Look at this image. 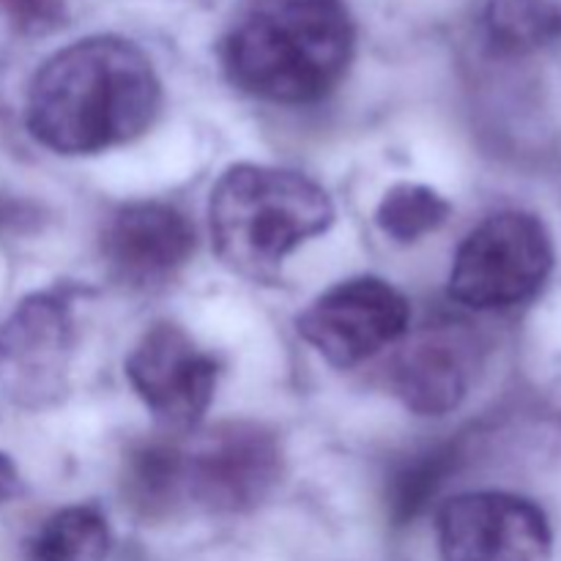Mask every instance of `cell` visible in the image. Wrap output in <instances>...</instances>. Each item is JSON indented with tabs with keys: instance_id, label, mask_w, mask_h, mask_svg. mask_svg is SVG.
I'll use <instances>...</instances> for the list:
<instances>
[{
	"instance_id": "5",
	"label": "cell",
	"mask_w": 561,
	"mask_h": 561,
	"mask_svg": "<svg viewBox=\"0 0 561 561\" xmlns=\"http://www.w3.org/2000/svg\"><path fill=\"white\" fill-rule=\"evenodd\" d=\"M184 449V502L208 513H247L277 488L283 453L261 425L228 422Z\"/></svg>"
},
{
	"instance_id": "13",
	"label": "cell",
	"mask_w": 561,
	"mask_h": 561,
	"mask_svg": "<svg viewBox=\"0 0 561 561\" xmlns=\"http://www.w3.org/2000/svg\"><path fill=\"white\" fill-rule=\"evenodd\" d=\"M485 38L499 55H531L561 42V5L553 0H488Z\"/></svg>"
},
{
	"instance_id": "3",
	"label": "cell",
	"mask_w": 561,
	"mask_h": 561,
	"mask_svg": "<svg viewBox=\"0 0 561 561\" xmlns=\"http://www.w3.org/2000/svg\"><path fill=\"white\" fill-rule=\"evenodd\" d=\"M334 206L296 170L233 164L211 190L208 228L219 261L236 274L266 279L305 241L327 233Z\"/></svg>"
},
{
	"instance_id": "12",
	"label": "cell",
	"mask_w": 561,
	"mask_h": 561,
	"mask_svg": "<svg viewBox=\"0 0 561 561\" xmlns=\"http://www.w3.org/2000/svg\"><path fill=\"white\" fill-rule=\"evenodd\" d=\"M124 496L142 518H162L184 502V449L173 438L135 444L124 460Z\"/></svg>"
},
{
	"instance_id": "9",
	"label": "cell",
	"mask_w": 561,
	"mask_h": 561,
	"mask_svg": "<svg viewBox=\"0 0 561 561\" xmlns=\"http://www.w3.org/2000/svg\"><path fill=\"white\" fill-rule=\"evenodd\" d=\"M137 398L170 431H192L208 411L217 365L175 323H153L126 359Z\"/></svg>"
},
{
	"instance_id": "2",
	"label": "cell",
	"mask_w": 561,
	"mask_h": 561,
	"mask_svg": "<svg viewBox=\"0 0 561 561\" xmlns=\"http://www.w3.org/2000/svg\"><path fill=\"white\" fill-rule=\"evenodd\" d=\"M354 47L343 0H241L222 38V66L250 96L310 104L337 88Z\"/></svg>"
},
{
	"instance_id": "18",
	"label": "cell",
	"mask_w": 561,
	"mask_h": 561,
	"mask_svg": "<svg viewBox=\"0 0 561 561\" xmlns=\"http://www.w3.org/2000/svg\"><path fill=\"white\" fill-rule=\"evenodd\" d=\"M20 493V471L11 463L9 455L0 453V504L9 502Z\"/></svg>"
},
{
	"instance_id": "4",
	"label": "cell",
	"mask_w": 561,
	"mask_h": 561,
	"mask_svg": "<svg viewBox=\"0 0 561 561\" xmlns=\"http://www.w3.org/2000/svg\"><path fill=\"white\" fill-rule=\"evenodd\" d=\"M553 257L551 233L535 214H493L460 244L449 296L471 310L524 305L546 285Z\"/></svg>"
},
{
	"instance_id": "1",
	"label": "cell",
	"mask_w": 561,
	"mask_h": 561,
	"mask_svg": "<svg viewBox=\"0 0 561 561\" xmlns=\"http://www.w3.org/2000/svg\"><path fill=\"white\" fill-rule=\"evenodd\" d=\"M162 88L137 44L91 36L44 60L27 88L31 135L55 153H99L153 124Z\"/></svg>"
},
{
	"instance_id": "11",
	"label": "cell",
	"mask_w": 561,
	"mask_h": 561,
	"mask_svg": "<svg viewBox=\"0 0 561 561\" xmlns=\"http://www.w3.org/2000/svg\"><path fill=\"white\" fill-rule=\"evenodd\" d=\"M474 345L458 327H427L400 351L392 367L394 394L422 416H444L469 394Z\"/></svg>"
},
{
	"instance_id": "14",
	"label": "cell",
	"mask_w": 561,
	"mask_h": 561,
	"mask_svg": "<svg viewBox=\"0 0 561 561\" xmlns=\"http://www.w3.org/2000/svg\"><path fill=\"white\" fill-rule=\"evenodd\" d=\"M107 518L96 507H66L44 520L25 542V561H104L110 553Z\"/></svg>"
},
{
	"instance_id": "16",
	"label": "cell",
	"mask_w": 561,
	"mask_h": 561,
	"mask_svg": "<svg viewBox=\"0 0 561 561\" xmlns=\"http://www.w3.org/2000/svg\"><path fill=\"white\" fill-rule=\"evenodd\" d=\"M447 217L449 203L422 184H394L376 208L378 228L400 244L420 241L422 236L442 228Z\"/></svg>"
},
{
	"instance_id": "17",
	"label": "cell",
	"mask_w": 561,
	"mask_h": 561,
	"mask_svg": "<svg viewBox=\"0 0 561 561\" xmlns=\"http://www.w3.org/2000/svg\"><path fill=\"white\" fill-rule=\"evenodd\" d=\"M0 14L20 33L42 36L64 22L66 0H0Z\"/></svg>"
},
{
	"instance_id": "10",
	"label": "cell",
	"mask_w": 561,
	"mask_h": 561,
	"mask_svg": "<svg viewBox=\"0 0 561 561\" xmlns=\"http://www.w3.org/2000/svg\"><path fill=\"white\" fill-rule=\"evenodd\" d=\"M102 250L121 283L151 288L186 266L195 252V228L168 203H131L110 219Z\"/></svg>"
},
{
	"instance_id": "6",
	"label": "cell",
	"mask_w": 561,
	"mask_h": 561,
	"mask_svg": "<svg viewBox=\"0 0 561 561\" xmlns=\"http://www.w3.org/2000/svg\"><path fill=\"white\" fill-rule=\"evenodd\" d=\"M411 321L409 299L378 277H356L318 296L299 316V334L334 367H354L398 343Z\"/></svg>"
},
{
	"instance_id": "7",
	"label": "cell",
	"mask_w": 561,
	"mask_h": 561,
	"mask_svg": "<svg viewBox=\"0 0 561 561\" xmlns=\"http://www.w3.org/2000/svg\"><path fill=\"white\" fill-rule=\"evenodd\" d=\"M71 348L69 299L58 290L27 296L0 329V389L27 409L53 403L64 394Z\"/></svg>"
},
{
	"instance_id": "15",
	"label": "cell",
	"mask_w": 561,
	"mask_h": 561,
	"mask_svg": "<svg viewBox=\"0 0 561 561\" xmlns=\"http://www.w3.org/2000/svg\"><path fill=\"white\" fill-rule=\"evenodd\" d=\"M453 466L455 447H449V444L447 447L438 444V447L425 449V453L414 455L409 463L400 466L387 488V507L394 524L414 520L436 499L438 488L444 485Z\"/></svg>"
},
{
	"instance_id": "8",
	"label": "cell",
	"mask_w": 561,
	"mask_h": 561,
	"mask_svg": "<svg viewBox=\"0 0 561 561\" xmlns=\"http://www.w3.org/2000/svg\"><path fill=\"white\" fill-rule=\"evenodd\" d=\"M442 561H551L546 513L513 493H463L438 513Z\"/></svg>"
}]
</instances>
